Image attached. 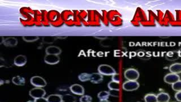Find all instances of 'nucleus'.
I'll list each match as a JSON object with an SVG mask.
<instances>
[{"mask_svg": "<svg viewBox=\"0 0 181 102\" xmlns=\"http://www.w3.org/2000/svg\"><path fill=\"white\" fill-rule=\"evenodd\" d=\"M23 40L26 42H34L39 39V37L37 36H24L22 37Z\"/></svg>", "mask_w": 181, "mask_h": 102, "instance_id": "4be33fe9", "label": "nucleus"}, {"mask_svg": "<svg viewBox=\"0 0 181 102\" xmlns=\"http://www.w3.org/2000/svg\"><path fill=\"white\" fill-rule=\"evenodd\" d=\"M62 102H76V98L70 94H66L62 95Z\"/></svg>", "mask_w": 181, "mask_h": 102, "instance_id": "a211bd4d", "label": "nucleus"}, {"mask_svg": "<svg viewBox=\"0 0 181 102\" xmlns=\"http://www.w3.org/2000/svg\"><path fill=\"white\" fill-rule=\"evenodd\" d=\"M80 102H92V98L90 95H83L79 99Z\"/></svg>", "mask_w": 181, "mask_h": 102, "instance_id": "b1692460", "label": "nucleus"}, {"mask_svg": "<svg viewBox=\"0 0 181 102\" xmlns=\"http://www.w3.org/2000/svg\"><path fill=\"white\" fill-rule=\"evenodd\" d=\"M18 40L14 37L7 38L2 42L3 45L6 47H15L18 44Z\"/></svg>", "mask_w": 181, "mask_h": 102, "instance_id": "f8f14e48", "label": "nucleus"}, {"mask_svg": "<svg viewBox=\"0 0 181 102\" xmlns=\"http://www.w3.org/2000/svg\"><path fill=\"white\" fill-rule=\"evenodd\" d=\"M103 81V76L99 73H94L90 74V81L94 84L101 83Z\"/></svg>", "mask_w": 181, "mask_h": 102, "instance_id": "9b49d317", "label": "nucleus"}, {"mask_svg": "<svg viewBox=\"0 0 181 102\" xmlns=\"http://www.w3.org/2000/svg\"><path fill=\"white\" fill-rule=\"evenodd\" d=\"M31 84L35 87L42 88L46 86V82L44 78L40 76H33L30 79Z\"/></svg>", "mask_w": 181, "mask_h": 102, "instance_id": "39448f33", "label": "nucleus"}, {"mask_svg": "<svg viewBox=\"0 0 181 102\" xmlns=\"http://www.w3.org/2000/svg\"><path fill=\"white\" fill-rule=\"evenodd\" d=\"M35 102H48L47 98H41L39 99H35Z\"/></svg>", "mask_w": 181, "mask_h": 102, "instance_id": "cd10ccee", "label": "nucleus"}, {"mask_svg": "<svg viewBox=\"0 0 181 102\" xmlns=\"http://www.w3.org/2000/svg\"><path fill=\"white\" fill-rule=\"evenodd\" d=\"M60 61L59 56L54 54H46L44 57V62L49 65H56Z\"/></svg>", "mask_w": 181, "mask_h": 102, "instance_id": "0eeeda50", "label": "nucleus"}, {"mask_svg": "<svg viewBox=\"0 0 181 102\" xmlns=\"http://www.w3.org/2000/svg\"><path fill=\"white\" fill-rule=\"evenodd\" d=\"M110 95L113 97H118L120 94V90H110L109 91Z\"/></svg>", "mask_w": 181, "mask_h": 102, "instance_id": "a878e982", "label": "nucleus"}, {"mask_svg": "<svg viewBox=\"0 0 181 102\" xmlns=\"http://www.w3.org/2000/svg\"><path fill=\"white\" fill-rule=\"evenodd\" d=\"M62 51L60 48L57 46H49L45 49L46 54H54V55H60L61 54Z\"/></svg>", "mask_w": 181, "mask_h": 102, "instance_id": "9d476101", "label": "nucleus"}, {"mask_svg": "<svg viewBox=\"0 0 181 102\" xmlns=\"http://www.w3.org/2000/svg\"><path fill=\"white\" fill-rule=\"evenodd\" d=\"M100 102H110L108 100H104V101H100Z\"/></svg>", "mask_w": 181, "mask_h": 102, "instance_id": "c85d7f7f", "label": "nucleus"}, {"mask_svg": "<svg viewBox=\"0 0 181 102\" xmlns=\"http://www.w3.org/2000/svg\"><path fill=\"white\" fill-rule=\"evenodd\" d=\"M140 84L137 81H127L122 84V88L126 91H133L138 90Z\"/></svg>", "mask_w": 181, "mask_h": 102, "instance_id": "7ed1b4c3", "label": "nucleus"}, {"mask_svg": "<svg viewBox=\"0 0 181 102\" xmlns=\"http://www.w3.org/2000/svg\"><path fill=\"white\" fill-rule=\"evenodd\" d=\"M175 98L178 102H181V91H179L175 93Z\"/></svg>", "mask_w": 181, "mask_h": 102, "instance_id": "bb28decb", "label": "nucleus"}, {"mask_svg": "<svg viewBox=\"0 0 181 102\" xmlns=\"http://www.w3.org/2000/svg\"><path fill=\"white\" fill-rule=\"evenodd\" d=\"M27 58L24 55H18L15 57L14 60V64L15 66L18 67L23 66L27 63Z\"/></svg>", "mask_w": 181, "mask_h": 102, "instance_id": "1a4fd4ad", "label": "nucleus"}, {"mask_svg": "<svg viewBox=\"0 0 181 102\" xmlns=\"http://www.w3.org/2000/svg\"><path fill=\"white\" fill-rule=\"evenodd\" d=\"M79 81L81 82H86V81H90V74H88L87 73H83L79 74L78 76Z\"/></svg>", "mask_w": 181, "mask_h": 102, "instance_id": "412c9836", "label": "nucleus"}, {"mask_svg": "<svg viewBox=\"0 0 181 102\" xmlns=\"http://www.w3.org/2000/svg\"><path fill=\"white\" fill-rule=\"evenodd\" d=\"M12 82L17 86H23L26 83V80L24 77L17 75L12 78Z\"/></svg>", "mask_w": 181, "mask_h": 102, "instance_id": "2eb2a0df", "label": "nucleus"}, {"mask_svg": "<svg viewBox=\"0 0 181 102\" xmlns=\"http://www.w3.org/2000/svg\"><path fill=\"white\" fill-rule=\"evenodd\" d=\"M179 80H180L179 75L172 73L167 74L164 78V81L165 83L172 85Z\"/></svg>", "mask_w": 181, "mask_h": 102, "instance_id": "423d86ee", "label": "nucleus"}, {"mask_svg": "<svg viewBox=\"0 0 181 102\" xmlns=\"http://www.w3.org/2000/svg\"><path fill=\"white\" fill-rule=\"evenodd\" d=\"M109 96H110L109 91H101L97 94V98L100 99V101L108 100Z\"/></svg>", "mask_w": 181, "mask_h": 102, "instance_id": "f3484780", "label": "nucleus"}, {"mask_svg": "<svg viewBox=\"0 0 181 102\" xmlns=\"http://www.w3.org/2000/svg\"><path fill=\"white\" fill-rule=\"evenodd\" d=\"M158 102H169L170 99V95L166 93L162 92L157 95Z\"/></svg>", "mask_w": 181, "mask_h": 102, "instance_id": "ddd939ff", "label": "nucleus"}, {"mask_svg": "<svg viewBox=\"0 0 181 102\" xmlns=\"http://www.w3.org/2000/svg\"><path fill=\"white\" fill-rule=\"evenodd\" d=\"M29 95L34 99L44 98L46 95V91L44 89L40 87H35L29 91Z\"/></svg>", "mask_w": 181, "mask_h": 102, "instance_id": "20e7f679", "label": "nucleus"}, {"mask_svg": "<svg viewBox=\"0 0 181 102\" xmlns=\"http://www.w3.org/2000/svg\"><path fill=\"white\" fill-rule=\"evenodd\" d=\"M70 91L77 95H83L85 94V89L81 85L79 84H74L70 87Z\"/></svg>", "mask_w": 181, "mask_h": 102, "instance_id": "6e6552de", "label": "nucleus"}, {"mask_svg": "<svg viewBox=\"0 0 181 102\" xmlns=\"http://www.w3.org/2000/svg\"><path fill=\"white\" fill-rule=\"evenodd\" d=\"M169 70L172 73L178 74L181 73V63H174L169 66Z\"/></svg>", "mask_w": 181, "mask_h": 102, "instance_id": "4468645a", "label": "nucleus"}, {"mask_svg": "<svg viewBox=\"0 0 181 102\" xmlns=\"http://www.w3.org/2000/svg\"><path fill=\"white\" fill-rule=\"evenodd\" d=\"M46 98L48 102H62V95L60 94H51Z\"/></svg>", "mask_w": 181, "mask_h": 102, "instance_id": "dca6fc26", "label": "nucleus"}, {"mask_svg": "<svg viewBox=\"0 0 181 102\" xmlns=\"http://www.w3.org/2000/svg\"><path fill=\"white\" fill-rule=\"evenodd\" d=\"M108 87L110 90H120V83L110 81L109 82Z\"/></svg>", "mask_w": 181, "mask_h": 102, "instance_id": "aec40b11", "label": "nucleus"}, {"mask_svg": "<svg viewBox=\"0 0 181 102\" xmlns=\"http://www.w3.org/2000/svg\"><path fill=\"white\" fill-rule=\"evenodd\" d=\"M112 81H114V82H117V83H120L121 79H120V74H117V73H115L114 75H112Z\"/></svg>", "mask_w": 181, "mask_h": 102, "instance_id": "393cba45", "label": "nucleus"}, {"mask_svg": "<svg viewBox=\"0 0 181 102\" xmlns=\"http://www.w3.org/2000/svg\"><path fill=\"white\" fill-rule=\"evenodd\" d=\"M124 76L128 81H137L139 78L140 74L135 69H127L124 72Z\"/></svg>", "mask_w": 181, "mask_h": 102, "instance_id": "f03ea898", "label": "nucleus"}, {"mask_svg": "<svg viewBox=\"0 0 181 102\" xmlns=\"http://www.w3.org/2000/svg\"><path fill=\"white\" fill-rule=\"evenodd\" d=\"M27 102H35V101H32V100H28Z\"/></svg>", "mask_w": 181, "mask_h": 102, "instance_id": "c756f323", "label": "nucleus"}, {"mask_svg": "<svg viewBox=\"0 0 181 102\" xmlns=\"http://www.w3.org/2000/svg\"><path fill=\"white\" fill-rule=\"evenodd\" d=\"M98 72L103 75H113L116 73L115 69L110 65L106 64H101L98 67Z\"/></svg>", "mask_w": 181, "mask_h": 102, "instance_id": "f257e3e1", "label": "nucleus"}, {"mask_svg": "<svg viewBox=\"0 0 181 102\" xmlns=\"http://www.w3.org/2000/svg\"><path fill=\"white\" fill-rule=\"evenodd\" d=\"M144 99L145 102H158L157 95L154 94H148L145 95Z\"/></svg>", "mask_w": 181, "mask_h": 102, "instance_id": "6ab92c4d", "label": "nucleus"}, {"mask_svg": "<svg viewBox=\"0 0 181 102\" xmlns=\"http://www.w3.org/2000/svg\"><path fill=\"white\" fill-rule=\"evenodd\" d=\"M172 89L177 92L181 91V80L177 81L172 85Z\"/></svg>", "mask_w": 181, "mask_h": 102, "instance_id": "5701e85b", "label": "nucleus"}]
</instances>
